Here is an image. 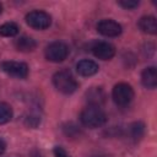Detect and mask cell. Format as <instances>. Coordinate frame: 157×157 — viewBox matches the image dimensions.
<instances>
[{"label":"cell","mask_w":157,"mask_h":157,"mask_svg":"<svg viewBox=\"0 0 157 157\" xmlns=\"http://www.w3.org/2000/svg\"><path fill=\"white\" fill-rule=\"evenodd\" d=\"M92 53L101 60H109L115 55V48L108 42H98L92 47Z\"/></svg>","instance_id":"8"},{"label":"cell","mask_w":157,"mask_h":157,"mask_svg":"<svg viewBox=\"0 0 157 157\" xmlns=\"http://www.w3.org/2000/svg\"><path fill=\"white\" fill-rule=\"evenodd\" d=\"M129 131H130V136L132 140H140L142 136H144V132H145V125L140 121L137 123H132L129 128Z\"/></svg>","instance_id":"15"},{"label":"cell","mask_w":157,"mask_h":157,"mask_svg":"<svg viewBox=\"0 0 157 157\" xmlns=\"http://www.w3.org/2000/svg\"><path fill=\"white\" fill-rule=\"evenodd\" d=\"M80 120L85 126L91 128V129H96V128H99V126L105 124L107 115L101 107L88 105L87 108H85L81 112Z\"/></svg>","instance_id":"1"},{"label":"cell","mask_w":157,"mask_h":157,"mask_svg":"<svg viewBox=\"0 0 157 157\" xmlns=\"http://www.w3.org/2000/svg\"><path fill=\"white\" fill-rule=\"evenodd\" d=\"M12 118V108L5 102H0V124H6Z\"/></svg>","instance_id":"16"},{"label":"cell","mask_w":157,"mask_h":157,"mask_svg":"<svg viewBox=\"0 0 157 157\" xmlns=\"http://www.w3.org/2000/svg\"><path fill=\"white\" fill-rule=\"evenodd\" d=\"M20 32V27L15 22H5L0 26V36L2 37H15Z\"/></svg>","instance_id":"14"},{"label":"cell","mask_w":157,"mask_h":157,"mask_svg":"<svg viewBox=\"0 0 157 157\" xmlns=\"http://www.w3.org/2000/svg\"><path fill=\"white\" fill-rule=\"evenodd\" d=\"M86 97L90 105L94 107H101L105 101V93L101 87H91L86 92Z\"/></svg>","instance_id":"10"},{"label":"cell","mask_w":157,"mask_h":157,"mask_svg":"<svg viewBox=\"0 0 157 157\" xmlns=\"http://www.w3.org/2000/svg\"><path fill=\"white\" fill-rule=\"evenodd\" d=\"M53 85L59 92L64 94H71L78 87L77 81L69 70H60L55 72L53 76Z\"/></svg>","instance_id":"2"},{"label":"cell","mask_w":157,"mask_h":157,"mask_svg":"<svg viewBox=\"0 0 157 157\" xmlns=\"http://www.w3.org/2000/svg\"><path fill=\"white\" fill-rule=\"evenodd\" d=\"M26 22L34 29H45L52 25V17L45 11L34 10L26 15Z\"/></svg>","instance_id":"4"},{"label":"cell","mask_w":157,"mask_h":157,"mask_svg":"<svg viewBox=\"0 0 157 157\" xmlns=\"http://www.w3.org/2000/svg\"><path fill=\"white\" fill-rule=\"evenodd\" d=\"M99 66L97 63H94L93 60H88V59H83L81 61L77 63L76 65V71L78 75L83 76V77H88V76H93L98 72Z\"/></svg>","instance_id":"9"},{"label":"cell","mask_w":157,"mask_h":157,"mask_svg":"<svg viewBox=\"0 0 157 157\" xmlns=\"http://www.w3.org/2000/svg\"><path fill=\"white\" fill-rule=\"evenodd\" d=\"M112 97H113V101L115 102V104H118L120 107H125L132 101L134 90L129 83L120 82L113 87Z\"/></svg>","instance_id":"3"},{"label":"cell","mask_w":157,"mask_h":157,"mask_svg":"<svg viewBox=\"0 0 157 157\" xmlns=\"http://www.w3.org/2000/svg\"><path fill=\"white\" fill-rule=\"evenodd\" d=\"M97 31L104 37H118L120 36L123 28L117 21L104 18L97 23Z\"/></svg>","instance_id":"7"},{"label":"cell","mask_w":157,"mask_h":157,"mask_svg":"<svg viewBox=\"0 0 157 157\" xmlns=\"http://www.w3.org/2000/svg\"><path fill=\"white\" fill-rule=\"evenodd\" d=\"M45 58L53 63H61L69 55V47L63 42H53L45 48Z\"/></svg>","instance_id":"5"},{"label":"cell","mask_w":157,"mask_h":157,"mask_svg":"<svg viewBox=\"0 0 157 157\" xmlns=\"http://www.w3.org/2000/svg\"><path fill=\"white\" fill-rule=\"evenodd\" d=\"M139 28L147 33V34H156L157 33V21L155 16L147 15V16H142L139 20Z\"/></svg>","instance_id":"12"},{"label":"cell","mask_w":157,"mask_h":157,"mask_svg":"<svg viewBox=\"0 0 157 157\" xmlns=\"http://www.w3.org/2000/svg\"><path fill=\"white\" fill-rule=\"evenodd\" d=\"M1 11H2V5L0 4V13H1Z\"/></svg>","instance_id":"21"},{"label":"cell","mask_w":157,"mask_h":157,"mask_svg":"<svg viewBox=\"0 0 157 157\" xmlns=\"http://www.w3.org/2000/svg\"><path fill=\"white\" fill-rule=\"evenodd\" d=\"M15 47L17 50L20 52H25V53H28V52H33L37 47V42L28 37V36H22L20 38H17L15 40Z\"/></svg>","instance_id":"13"},{"label":"cell","mask_w":157,"mask_h":157,"mask_svg":"<svg viewBox=\"0 0 157 157\" xmlns=\"http://www.w3.org/2000/svg\"><path fill=\"white\" fill-rule=\"evenodd\" d=\"M141 82L146 88H150V90L157 86V70L155 66H148L142 71Z\"/></svg>","instance_id":"11"},{"label":"cell","mask_w":157,"mask_h":157,"mask_svg":"<svg viewBox=\"0 0 157 157\" xmlns=\"http://www.w3.org/2000/svg\"><path fill=\"white\" fill-rule=\"evenodd\" d=\"M92 157H108V156H102V155H99V156H92Z\"/></svg>","instance_id":"20"},{"label":"cell","mask_w":157,"mask_h":157,"mask_svg":"<svg viewBox=\"0 0 157 157\" xmlns=\"http://www.w3.org/2000/svg\"><path fill=\"white\" fill-rule=\"evenodd\" d=\"M118 5L121 6L123 9L132 10V9L139 6V1H136V0H121V1H118Z\"/></svg>","instance_id":"17"},{"label":"cell","mask_w":157,"mask_h":157,"mask_svg":"<svg viewBox=\"0 0 157 157\" xmlns=\"http://www.w3.org/2000/svg\"><path fill=\"white\" fill-rule=\"evenodd\" d=\"M5 150H6V142L0 137V155H2L5 152Z\"/></svg>","instance_id":"19"},{"label":"cell","mask_w":157,"mask_h":157,"mask_svg":"<svg viewBox=\"0 0 157 157\" xmlns=\"http://www.w3.org/2000/svg\"><path fill=\"white\" fill-rule=\"evenodd\" d=\"M53 153H54V157H71L70 153L61 146H55L53 150Z\"/></svg>","instance_id":"18"},{"label":"cell","mask_w":157,"mask_h":157,"mask_svg":"<svg viewBox=\"0 0 157 157\" xmlns=\"http://www.w3.org/2000/svg\"><path fill=\"white\" fill-rule=\"evenodd\" d=\"M1 69L4 72L16 78H26L28 75V65L21 61H4L1 63Z\"/></svg>","instance_id":"6"}]
</instances>
